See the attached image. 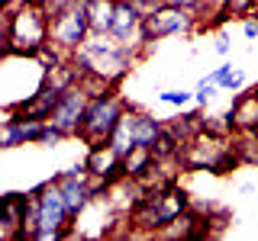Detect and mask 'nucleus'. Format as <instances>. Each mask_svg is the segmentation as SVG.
I'll use <instances>...</instances> for the list:
<instances>
[{"mask_svg": "<svg viewBox=\"0 0 258 241\" xmlns=\"http://www.w3.org/2000/svg\"><path fill=\"white\" fill-rule=\"evenodd\" d=\"M48 13L45 0H0V42L4 58H36V52L48 42Z\"/></svg>", "mask_w": 258, "mask_h": 241, "instance_id": "f257e3e1", "label": "nucleus"}, {"mask_svg": "<svg viewBox=\"0 0 258 241\" xmlns=\"http://www.w3.org/2000/svg\"><path fill=\"white\" fill-rule=\"evenodd\" d=\"M136 58H139V48L116 42L113 36H97V32H91L87 42L71 52V64L81 71V77L97 74L113 87L126 77V71L133 68Z\"/></svg>", "mask_w": 258, "mask_h": 241, "instance_id": "f03ea898", "label": "nucleus"}, {"mask_svg": "<svg viewBox=\"0 0 258 241\" xmlns=\"http://www.w3.org/2000/svg\"><path fill=\"white\" fill-rule=\"evenodd\" d=\"M187 209H190V196L177 183L165 190H145V196L129 209V228L136 235H158L168 222H174Z\"/></svg>", "mask_w": 258, "mask_h": 241, "instance_id": "7ed1b4c3", "label": "nucleus"}, {"mask_svg": "<svg viewBox=\"0 0 258 241\" xmlns=\"http://www.w3.org/2000/svg\"><path fill=\"white\" fill-rule=\"evenodd\" d=\"M177 158H181L184 171H210V174H220V177L239 167V158L232 151V135L213 132V129H204L190 142H184Z\"/></svg>", "mask_w": 258, "mask_h": 241, "instance_id": "20e7f679", "label": "nucleus"}, {"mask_svg": "<svg viewBox=\"0 0 258 241\" xmlns=\"http://www.w3.org/2000/svg\"><path fill=\"white\" fill-rule=\"evenodd\" d=\"M129 103L116 93V87L107 90L103 96H94L91 106L84 112V126H81L78 139L87 145V148H97V145H110V135L116 132L119 119H123Z\"/></svg>", "mask_w": 258, "mask_h": 241, "instance_id": "39448f33", "label": "nucleus"}, {"mask_svg": "<svg viewBox=\"0 0 258 241\" xmlns=\"http://www.w3.org/2000/svg\"><path fill=\"white\" fill-rule=\"evenodd\" d=\"M36 193H39V231H36V241L64 238L68 228H71V212H68V206H64L58 180L39 183Z\"/></svg>", "mask_w": 258, "mask_h": 241, "instance_id": "423d86ee", "label": "nucleus"}, {"mask_svg": "<svg viewBox=\"0 0 258 241\" xmlns=\"http://www.w3.org/2000/svg\"><path fill=\"white\" fill-rule=\"evenodd\" d=\"M91 36V16H87L84 4H71L68 10L55 13L52 23H48V42H55L64 52H75L87 42Z\"/></svg>", "mask_w": 258, "mask_h": 241, "instance_id": "0eeeda50", "label": "nucleus"}, {"mask_svg": "<svg viewBox=\"0 0 258 241\" xmlns=\"http://www.w3.org/2000/svg\"><path fill=\"white\" fill-rule=\"evenodd\" d=\"M194 29H197V13L184 10V7H174V4L158 7L152 16L142 20L145 42H161V39H168V36H187Z\"/></svg>", "mask_w": 258, "mask_h": 241, "instance_id": "6e6552de", "label": "nucleus"}, {"mask_svg": "<svg viewBox=\"0 0 258 241\" xmlns=\"http://www.w3.org/2000/svg\"><path fill=\"white\" fill-rule=\"evenodd\" d=\"M87 106H91V96L81 90V84H75V87H68V90L61 93V100H58V106L52 109V119H48V123L58 126L68 139H71V135L78 139V135H81V126H84Z\"/></svg>", "mask_w": 258, "mask_h": 241, "instance_id": "1a4fd4ad", "label": "nucleus"}, {"mask_svg": "<svg viewBox=\"0 0 258 241\" xmlns=\"http://www.w3.org/2000/svg\"><path fill=\"white\" fill-rule=\"evenodd\" d=\"M26 225V193H7L0 199V238L20 241Z\"/></svg>", "mask_w": 258, "mask_h": 241, "instance_id": "9d476101", "label": "nucleus"}, {"mask_svg": "<svg viewBox=\"0 0 258 241\" xmlns=\"http://www.w3.org/2000/svg\"><path fill=\"white\" fill-rule=\"evenodd\" d=\"M123 123L129 126V132H133V142L136 145H149V148L155 145V139L161 135V129H165V123H158L152 112L133 106V103H129L126 112H123Z\"/></svg>", "mask_w": 258, "mask_h": 241, "instance_id": "9b49d317", "label": "nucleus"}, {"mask_svg": "<svg viewBox=\"0 0 258 241\" xmlns=\"http://www.w3.org/2000/svg\"><path fill=\"white\" fill-rule=\"evenodd\" d=\"M142 20H145V16L136 10L133 0H126V4H116V16H113L110 36L116 39V42H123V45H133L129 39H145V36H142ZM133 48H136V45H133Z\"/></svg>", "mask_w": 258, "mask_h": 241, "instance_id": "f8f14e48", "label": "nucleus"}, {"mask_svg": "<svg viewBox=\"0 0 258 241\" xmlns=\"http://www.w3.org/2000/svg\"><path fill=\"white\" fill-rule=\"evenodd\" d=\"M223 123L229 126V132H239V129H258V93L248 90L242 93L229 109H226Z\"/></svg>", "mask_w": 258, "mask_h": 241, "instance_id": "ddd939ff", "label": "nucleus"}, {"mask_svg": "<svg viewBox=\"0 0 258 241\" xmlns=\"http://www.w3.org/2000/svg\"><path fill=\"white\" fill-rule=\"evenodd\" d=\"M165 126L171 129V132H174L181 142H190L197 132H204V129H207V116H204L200 109H190V112H181V116H174L171 123H165Z\"/></svg>", "mask_w": 258, "mask_h": 241, "instance_id": "4468645a", "label": "nucleus"}, {"mask_svg": "<svg viewBox=\"0 0 258 241\" xmlns=\"http://www.w3.org/2000/svg\"><path fill=\"white\" fill-rule=\"evenodd\" d=\"M87 16H91V32L110 36L113 16H116V4H113V0H91V4H87Z\"/></svg>", "mask_w": 258, "mask_h": 241, "instance_id": "2eb2a0df", "label": "nucleus"}, {"mask_svg": "<svg viewBox=\"0 0 258 241\" xmlns=\"http://www.w3.org/2000/svg\"><path fill=\"white\" fill-rule=\"evenodd\" d=\"M232 151H236L239 164H258V129L232 132Z\"/></svg>", "mask_w": 258, "mask_h": 241, "instance_id": "dca6fc26", "label": "nucleus"}, {"mask_svg": "<svg viewBox=\"0 0 258 241\" xmlns=\"http://www.w3.org/2000/svg\"><path fill=\"white\" fill-rule=\"evenodd\" d=\"M155 151L149 148V145H136V148H129L126 155H123V167H126V177H136V180H139V177L149 171L152 164H155Z\"/></svg>", "mask_w": 258, "mask_h": 241, "instance_id": "f3484780", "label": "nucleus"}, {"mask_svg": "<svg viewBox=\"0 0 258 241\" xmlns=\"http://www.w3.org/2000/svg\"><path fill=\"white\" fill-rule=\"evenodd\" d=\"M213 84H220V90H239L242 84H245V74H242L239 68H232V64H223V68H216L213 74H210Z\"/></svg>", "mask_w": 258, "mask_h": 241, "instance_id": "a211bd4d", "label": "nucleus"}, {"mask_svg": "<svg viewBox=\"0 0 258 241\" xmlns=\"http://www.w3.org/2000/svg\"><path fill=\"white\" fill-rule=\"evenodd\" d=\"M216 93H220V84H213L210 77H204L197 84V90H194V103H197V106H207V100H210V96H216Z\"/></svg>", "mask_w": 258, "mask_h": 241, "instance_id": "6ab92c4d", "label": "nucleus"}, {"mask_svg": "<svg viewBox=\"0 0 258 241\" xmlns=\"http://www.w3.org/2000/svg\"><path fill=\"white\" fill-rule=\"evenodd\" d=\"M158 100L161 103H168V106H190L194 103V93H187V90H165V93H158Z\"/></svg>", "mask_w": 258, "mask_h": 241, "instance_id": "aec40b11", "label": "nucleus"}, {"mask_svg": "<svg viewBox=\"0 0 258 241\" xmlns=\"http://www.w3.org/2000/svg\"><path fill=\"white\" fill-rule=\"evenodd\" d=\"M223 7L229 10V16H252L255 7H258V0H226Z\"/></svg>", "mask_w": 258, "mask_h": 241, "instance_id": "412c9836", "label": "nucleus"}, {"mask_svg": "<svg viewBox=\"0 0 258 241\" xmlns=\"http://www.w3.org/2000/svg\"><path fill=\"white\" fill-rule=\"evenodd\" d=\"M133 4H136V10H139L142 16H152V13L158 10V7H165L168 0H133Z\"/></svg>", "mask_w": 258, "mask_h": 241, "instance_id": "4be33fe9", "label": "nucleus"}, {"mask_svg": "<svg viewBox=\"0 0 258 241\" xmlns=\"http://www.w3.org/2000/svg\"><path fill=\"white\" fill-rule=\"evenodd\" d=\"M71 4H78V0H45V7H48V13H61V10H68Z\"/></svg>", "mask_w": 258, "mask_h": 241, "instance_id": "5701e85b", "label": "nucleus"}, {"mask_svg": "<svg viewBox=\"0 0 258 241\" xmlns=\"http://www.w3.org/2000/svg\"><path fill=\"white\" fill-rule=\"evenodd\" d=\"M242 32H245V39H258V16H255V13L245 20V26H242Z\"/></svg>", "mask_w": 258, "mask_h": 241, "instance_id": "b1692460", "label": "nucleus"}, {"mask_svg": "<svg viewBox=\"0 0 258 241\" xmlns=\"http://www.w3.org/2000/svg\"><path fill=\"white\" fill-rule=\"evenodd\" d=\"M168 4H174V7H184V10H194V13H197L200 7H204V0H168Z\"/></svg>", "mask_w": 258, "mask_h": 241, "instance_id": "393cba45", "label": "nucleus"}, {"mask_svg": "<svg viewBox=\"0 0 258 241\" xmlns=\"http://www.w3.org/2000/svg\"><path fill=\"white\" fill-rule=\"evenodd\" d=\"M213 52L216 55H229V39L220 36V39H216V45H213Z\"/></svg>", "mask_w": 258, "mask_h": 241, "instance_id": "a878e982", "label": "nucleus"}, {"mask_svg": "<svg viewBox=\"0 0 258 241\" xmlns=\"http://www.w3.org/2000/svg\"><path fill=\"white\" fill-rule=\"evenodd\" d=\"M113 4H126V0H113Z\"/></svg>", "mask_w": 258, "mask_h": 241, "instance_id": "bb28decb", "label": "nucleus"}, {"mask_svg": "<svg viewBox=\"0 0 258 241\" xmlns=\"http://www.w3.org/2000/svg\"><path fill=\"white\" fill-rule=\"evenodd\" d=\"M255 93H258V87H255Z\"/></svg>", "mask_w": 258, "mask_h": 241, "instance_id": "cd10ccee", "label": "nucleus"}]
</instances>
